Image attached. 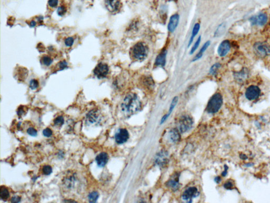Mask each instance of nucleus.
I'll return each mask as SVG.
<instances>
[{"label": "nucleus", "mask_w": 270, "mask_h": 203, "mask_svg": "<svg viewBox=\"0 0 270 203\" xmlns=\"http://www.w3.org/2000/svg\"><path fill=\"white\" fill-rule=\"evenodd\" d=\"M141 105L142 104L138 96L135 93H129L124 98L121 108L124 114L130 116L139 110Z\"/></svg>", "instance_id": "obj_1"}, {"label": "nucleus", "mask_w": 270, "mask_h": 203, "mask_svg": "<svg viewBox=\"0 0 270 203\" xmlns=\"http://www.w3.org/2000/svg\"><path fill=\"white\" fill-rule=\"evenodd\" d=\"M148 48L143 42H138L133 46L131 50V55L134 59L142 61L148 55Z\"/></svg>", "instance_id": "obj_2"}, {"label": "nucleus", "mask_w": 270, "mask_h": 203, "mask_svg": "<svg viewBox=\"0 0 270 203\" xmlns=\"http://www.w3.org/2000/svg\"><path fill=\"white\" fill-rule=\"evenodd\" d=\"M223 104V98L220 93H215L210 99L206 107V111L209 113H215L219 111Z\"/></svg>", "instance_id": "obj_3"}, {"label": "nucleus", "mask_w": 270, "mask_h": 203, "mask_svg": "<svg viewBox=\"0 0 270 203\" xmlns=\"http://www.w3.org/2000/svg\"><path fill=\"white\" fill-rule=\"evenodd\" d=\"M262 95V90L257 85H251L246 89L245 96L250 102H257Z\"/></svg>", "instance_id": "obj_4"}, {"label": "nucleus", "mask_w": 270, "mask_h": 203, "mask_svg": "<svg viewBox=\"0 0 270 203\" xmlns=\"http://www.w3.org/2000/svg\"><path fill=\"white\" fill-rule=\"evenodd\" d=\"M253 49L259 56L265 57L270 55V46L266 42H256L254 44Z\"/></svg>", "instance_id": "obj_5"}, {"label": "nucleus", "mask_w": 270, "mask_h": 203, "mask_svg": "<svg viewBox=\"0 0 270 203\" xmlns=\"http://www.w3.org/2000/svg\"><path fill=\"white\" fill-rule=\"evenodd\" d=\"M193 124V120L191 117L187 116H183L178 121L177 124L178 131L181 133L187 132L191 129Z\"/></svg>", "instance_id": "obj_6"}, {"label": "nucleus", "mask_w": 270, "mask_h": 203, "mask_svg": "<svg viewBox=\"0 0 270 203\" xmlns=\"http://www.w3.org/2000/svg\"><path fill=\"white\" fill-rule=\"evenodd\" d=\"M267 19L268 18L267 14L261 12L250 17L249 20L252 26H263L266 24L267 21Z\"/></svg>", "instance_id": "obj_7"}, {"label": "nucleus", "mask_w": 270, "mask_h": 203, "mask_svg": "<svg viewBox=\"0 0 270 203\" xmlns=\"http://www.w3.org/2000/svg\"><path fill=\"white\" fill-rule=\"evenodd\" d=\"M94 73L99 79L105 78L109 73V67L105 64L99 63L96 66L94 70Z\"/></svg>", "instance_id": "obj_8"}, {"label": "nucleus", "mask_w": 270, "mask_h": 203, "mask_svg": "<svg viewBox=\"0 0 270 203\" xmlns=\"http://www.w3.org/2000/svg\"><path fill=\"white\" fill-rule=\"evenodd\" d=\"M231 48V43L230 41L228 40H225L220 43L218 47V55L221 57L226 56L230 51Z\"/></svg>", "instance_id": "obj_9"}, {"label": "nucleus", "mask_w": 270, "mask_h": 203, "mask_svg": "<svg viewBox=\"0 0 270 203\" xmlns=\"http://www.w3.org/2000/svg\"><path fill=\"white\" fill-rule=\"evenodd\" d=\"M105 7L109 12L116 13L122 7L120 0H105Z\"/></svg>", "instance_id": "obj_10"}, {"label": "nucleus", "mask_w": 270, "mask_h": 203, "mask_svg": "<svg viewBox=\"0 0 270 203\" xmlns=\"http://www.w3.org/2000/svg\"><path fill=\"white\" fill-rule=\"evenodd\" d=\"M100 114L98 110H92L90 111L86 117V120L90 124L99 123L100 120Z\"/></svg>", "instance_id": "obj_11"}, {"label": "nucleus", "mask_w": 270, "mask_h": 203, "mask_svg": "<svg viewBox=\"0 0 270 203\" xmlns=\"http://www.w3.org/2000/svg\"><path fill=\"white\" fill-rule=\"evenodd\" d=\"M129 137V134L126 129H119L116 134V141L118 144H124L128 140Z\"/></svg>", "instance_id": "obj_12"}, {"label": "nucleus", "mask_w": 270, "mask_h": 203, "mask_svg": "<svg viewBox=\"0 0 270 203\" xmlns=\"http://www.w3.org/2000/svg\"><path fill=\"white\" fill-rule=\"evenodd\" d=\"M199 194V192L196 187H190L184 192L182 197L183 200L191 202L192 199L197 197Z\"/></svg>", "instance_id": "obj_13"}, {"label": "nucleus", "mask_w": 270, "mask_h": 203, "mask_svg": "<svg viewBox=\"0 0 270 203\" xmlns=\"http://www.w3.org/2000/svg\"><path fill=\"white\" fill-rule=\"evenodd\" d=\"M249 71L246 68H243L239 71L234 72V77L235 79L239 82H243L246 81L249 77Z\"/></svg>", "instance_id": "obj_14"}, {"label": "nucleus", "mask_w": 270, "mask_h": 203, "mask_svg": "<svg viewBox=\"0 0 270 203\" xmlns=\"http://www.w3.org/2000/svg\"><path fill=\"white\" fill-rule=\"evenodd\" d=\"M180 20V16L177 14L172 15L170 18L168 25V30L170 32H173L176 29Z\"/></svg>", "instance_id": "obj_15"}, {"label": "nucleus", "mask_w": 270, "mask_h": 203, "mask_svg": "<svg viewBox=\"0 0 270 203\" xmlns=\"http://www.w3.org/2000/svg\"><path fill=\"white\" fill-rule=\"evenodd\" d=\"M109 159V157L107 153L101 152L97 156L96 162L98 166L100 167H104L107 164Z\"/></svg>", "instance_id": "obj_16"}, {"label": "nucleus", "mask_w": 270, "mask_h": 203, "mask_svg": "<svg viewBox=\"0 0 270 203\" xmlns=\"http://www.w3.org/2000/svg\"><path fill=\"white\" fill-rule=\"evenodd\" d=\"M167 50H163L160 53L157 57L155 60V65L157 66L164 67L166 64V59Z\"/></svg>", "instance_id": "obj_17"}, {"label": "nucleus", "mask_w": 270, "mask_h": 203, "mask_svg": "<svg viewBox=\"0 0 270 203\" xmlns=\"http://www.w3.org/2000/svg\"><path fill=\"white\" fill-rule=\"evenodd\" d=\"M167 160V155L164 151L160 152L158 154L156 158L157 164L160 166H163L166 162Z\"/></svg>", "instance_id": "obj_18"}, {"label": "nucleus", "mask_w": 270, "mask_h": 203, "mask_svg": "<svg viewBox=\"0 0 270 203\" xmlns=\"http://www.w3.org/2000/svg\"><path fill=\"white\" fill-rule=\"evenodd\" d=\"M180 131L177 129H172L169 133V139L172 142H176L180 139Z\"/></svg>", "instance_id": "obj_19"}, {"label": "nucleus", "mask_w": 270, "mask_h": 203, "mask_svg": "<svg viewBox=\"0 0 270 203\" xmlns=\"http://www.w3.org/2000/svg\"><path fill=\"white\" fill-rule=\"evenodd\" d=\"M210 44H211L210 41H208V42H206L204 44V45L202 46V47L201 48V49L199 50V52L195 56L194 58L193 59V61H196V60H197L199 59L200 58H202L203 54L204 53L205 51H206L207 49L208 48V47L210 46Z\"/></svg>", "instance_id": "obj_20"}, {"label": "nucleus", "mask_w": 270, "mask_h": 203, "mask_svg": "<svg viewBox=\"0 0 270 203\" xmlns=\"http://www.w3.org/2000/svg\"><path fill=\"white\" fill-rule=\"evenodd\" d=\"M178 102V98L177 97H175L174 98V99H173V101L171 102V104H170V110H169V112H168V113L167 114H166L164 116L161 120V124L162 123H163L164 122H165V121L166 120V119H167L168 116H170V114H171V113L172 112V111H173V110L174 109L175 107L176 106V105L177 103Z\"/></svg>", "instance_id": "obj_21"}, {"label": "nucleus", "mask_w": 270, "mask_h": 203, "mask_svg": "<svg viewBox=\"0 0 270 203\" xmlns=\"http://www.w3.org/2000/svg\"><path fill=\"white\" fill-rule=\"evenodd\" d=\"M226 29V23L225 22L221 23V25H219V26H218V28L215 32L214 33L215 37H218L223 35L225 32Z\"/></svg>", "instance_id": "obj_22"}, {"label": "nucleus", "mask_w": 270, "mask_h": 203, "mask_svg": "<svg viewBox=\"0 0 270 203\" xmlns=\"http://www.w3.org/2000/svg\"><path fill=\"white\" fill-rule=\"evenodd\" d=\"M199 29H200V25L199 23H196L194 25V26L193 27V30L192 32L191 36L190 38V42L188 43V46H190V45H191L192 43L193 42L194 39L195 37L196 36V35H197L198 32H199Z\"/></svg>", "instance_id": "obj_23"}, {"label": "nucleus", "mask_w": 270, "mask_h": 203, "mask_svg": "<svg viewBox=\"0 0 270 203\" xmlns=\"http://www.w3.org/2000/svg\"><path fill=\"white\" fill-rule=\"evenodd\" d=\"M9 196H10V193L8 189L5 187H1V192H0V197L1 198V200L6 201L8 199Z\"/></svg>", "instance_id": "obj_24"}, {"label": "nucleus", "mask_w": 270, "mask_h": 203, "mask_svg": "<svg viewBox=\"0 0 270 203\" xmlns=\"http://www.w3.org/2000/svg\"><path fill=\"white\" fill-rule=\"evenodd\" d=\"M167 186L173 190H177L179 188V186H180V183H178V179H173L170 180L167 183Z\"/></svg>", "instance_id": "obj_25"}, {"label": "nucleus", "mask_w": 270, "mask_h": 203, "mask_svg": "<svg viewBox=\"0 0 270 203\" xmlns=\"http://www.w3.org/2000/svg\"><path fill=\"white\" fill-rule=\"evenodd\" d=\"M99 194L97 192L91 193L88 196V200L90 203H96L99 198Z\"/></svg>", "instance_id": "obj_26"}, {"label": "nucleus", "mask_w": 270, "mask_h": 203, "mask_svg": "<svg viewBox=\"0 0 270 203\" xmlns=\"http://www.w3.org/2000/svg\"><path fill=\"white\" fill-rule=\"evenodd\" d=\"M52 59L48 56H44L41 59V63L45 66H50L52 63Z\"/></svg>", "instance_id": "obj_27"}, {"label": "nucleus", "mask_w": 270, "mask_h": 203, "mask_svg": "<svg viewBox=\"0 0 270 203\" xmlns=\"http://www.w3.org/2000/svg\"><path fill=\"white\" fill-rule=\"evenodd\" d=\"M221 67V65L220 63H216L215 64L213 65L211 67L210 70H209L210 74L212 75H215L218 72V70H219V68Z\"/></svg>", "instance_id": "obj_28"}, {"label": "nucleus", "mask_w": 270, "mask_h": 203, "mask_svg": "<svg viewBox=\"0 0 270 203\" xmlns=\"http://www.w3.org/2000/svg\"><path fill=\"white\" fill-rule=\"evenodd\" d=\"M64 123V118L62 116H59L54 120V124L58 127L62 126Z\"/></svg>", "instance_id": "obj_29"}, {"label": "nucleus", "mask_w": 270, "mask_h": 203, "mask_svg": "<svg viewBox=\"0 0 270 203\" xmlns=\"http://www.w3.org/2000/svg\"><path fill=\"white\" fill-rule=\"evenodd\" d=\"M201 42V37L199 36L197 40H196V42H195V43H194V45H193V46L192 47V48L191 50V51H190V54L192 55V54H193V53H194L195 51H196L198 47L199 46V44H200V42Z\"/></svg>", "instance_id": "obj_30"}, {"label": "nucleus", "mask_w": 270, "mask_h": 203, "mask_svg": "<svg viewBox=\"0 0 270 203\" xmlns=\"http://www.w3.org/2000/svg\"><path fill=\"white\" fill-rule=\"evenodd\" d=\"M42 172H43L44 175H49L52 172V167L50 166H45L43 167V169H42Z\"/></svg>", "instance_id": "obj_31"}, {"label": "nucleus", "mask_w": 270, "mask_h": 203, "mask_svg": "<svg viewBox=\"0 0 270 203\" xmlns=\"http://www.w3.org/2000/svg\"><path fill=\"white\" fill-rule=\"evenodd\" d=\"M39 86V82L36 79H32L30 82V87L32 89H35Z\"/></svg>", "instance_id": "obj_32"}, {"label": "nucleus", "mask_w": 270, "mask_h": 203, "mask_svg": "<svg viewBox=\"0 0 270 203\" xmlns=\"http://www.w3.org/2000/svg\"><path fill=\"white\" fill-rule=\"evenodd\" d=\"M74 42V39L72 37H68L66 38L65 41H64V43L66 45V46L71 47L73 46Z\"/></svg>", "instance_id": "obj_33"}, {"label": "nucleus", "mask_w": 270, "mask_h": 203, "mask_svg": "<svg viewBox=\"0 0 270 203\" xmlns=\"http://www.w3.org/2000/svg\"><path fill=\"white\" fill-rule=\"evenodd\" d=\"M27 133H28L29 135L32 137H35L37 135V131L33 127H29L27 130Z\"/></svg>", "instance_id": "obj_34"}, {"label": "nucleus", "mask_w": 270, "mask_h": 203, "mask_svg": "<svg viewBox=\"0 0 270 203\" xmlns=\"http://www.w3.org/2000/svg\"><path fill=\"white\" fill-rule=\"evenodd\" d=\"M52 134V131L49 128H46L43 131V134L46 137H50Z\"/></svg>", "instance_id": "obj_35"}, {"label": "nucleus", "mask_w": 270, "mask_h": 203, "mask_svg": "<svg viewBox=\"0 0 270 203\" xmlns=\"http://www.w3.org/2000/svg\"><path fill=\"white\" fill-rule=\"evenodd\" d=\"M66 12H67V9H66V7H64V6H61L58 8V15H59L60 16H62V15H64V14L66 13Z\"/></svg>", "instance_id": "obj_36"}, {"label": "nucleus", "mask_w": 270, "mask_h": 203, "mask_svg": "<svg viewBox=\"0 0 270 203\" xmlns=\"http://www.w3.org/2000/svg\"><path fill=\"white\" fill-rule=\"evenodd\" d=\"M58 0H49L48 5L51 8H56L58 5Z\"/></svg>", "instance_id": "obj_37"}, {"label": "nucleus", "mask_w": 270, "mask_h": 203, "mask_svg": "<svg viewBox=\"0 0 270 203\" xmlns=\"http://www.w3.org/2000/svg\"><path fill=\"white\" fill-rule=\"evenodd\" d=\"M67 67V63L66 61H61L58 64V68L60 70H63Z\"/></svg>", "instance_id": "obj_38"}, {"label": "nucleus", "mask_w": 270, "mask_h": 203, "mask_svg": "<svg viewBox=\"0 0 270 203\" xmlns=\"http://www.w3.org/2000/svg\"><path fill=\"white\" fill-rule=\"evenodd\" d=\"M224 187L227 189H231L233 187V184L231 182H227L224 185Z\"/></svg>", "instance_id": "obj_39"}, {"label": "nucleus", "mask_w": 270, "mask_h": 203, "mask_svg": "<svg viewBox=\"0 0 270 203\" xmlns=\"http://www.w3.org/2000/svg\"><path fill=\"white\" fill-rule=\"evenodd\" d=\"M20 201H21V198L18 196H13L11 200L12 203H19Z\"/></svg>", "instance_id": "obj_40"}, {"label": "nucleus", "mask_w": 270, "mask_h": 203, "mask_svg": "<svg viewBox=\"0 0 270 203\" xmlns=\"http://www.w3.org/2000/svg\"><path fill=\"white\" fill-rule=\"evenodd\" d=\"M25 113L24 110V107L23 106H20L18 109V114L19 116H22Z\"/></svg>", "instance_id": "obj_41"}, {"label": "nucleus", "mask_w": 270, "mask_h": 203, "mask_svg": "<svg viewBox=\"0 0 270 203\" xmlns=\"http://www.w3.org/2000/svg\"><path fill=\"white\" fill-rule=\"evenodd\" d=\"M35 25H36V22L35 21H32L31 22V23H30V26H35Z\"/></svg>", "instance_id": "obj_42"}, {"label": "nucleus", "mask_w": 270, "mask_h": 203, "mask_svg": "<svg viewBox=\"0 0 270 203\" xmlns=\"http://www.w3.org/2000/svg\"><path fill=\"white\" fill-rule=\"evenodd\" d=\"M220 180H221V179L219 178V177H216V178H215V180L216 182H217V183H219V181H220Z\"/></svg>", "instance_id": "obj_43"}]
</instances>
